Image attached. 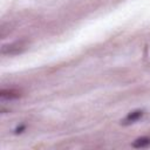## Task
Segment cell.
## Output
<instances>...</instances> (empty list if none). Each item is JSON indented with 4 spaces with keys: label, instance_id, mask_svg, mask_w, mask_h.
I'll return each mask as SVG.
<instances>
[{
    "label": "cell",
    "instance_id": "1",
    "mask_svg": "<svg viewBox=\"0 0 150 150\" xmlns=\"http://www.w3.org/2000/svg\"><path fill=\"white\" fill-rule=\"evenodd\" d=\"M143 115H144V111H143V110H134V111L129 112V114L125 116V118L122 121V124H123V125H129V124H131V123H135V122L138 121Z\"/></svg>",
    "mask_w": 150,
    "mask_h": 150
},
{
    "label": "cell",
    "instance_id": "4",
    "mask_svg": "<svg viewBox=\"0 0 150 150\" xmlns=\"http://www.w3.org/2000/svg\"><path fill=\"white\" fill-rule=\"evenodd\" d=\"M25 128H26L25 125H20V127H18V128L15 129L14 132H15V134H20V132H22V130H25Z\"/></svg>",
    "mask_w": 150,
    "mask_h": 150
},
{
    "label": "cell",
    "instance_id": "2",
    "mask_svg": "<svg viewBox=\"0 0 150 150\" xmlns=\"http://www.w3.org/2000/svg\"><path fill=\"white\" fill-rule=\"evenodd\" d=\"M0 97H1V100H15V98L20 97V94L16 91H13V90H1Z\"/></svg>",
    "mask_w": 150,
    "mask_h": 150
},
{
    "label": "cell",
    "instance_id": "3",
    "mask_svg": "<svg viewBox=\"0 0 150 150\" xmlns=\"http://www.w3.org/2000/svg\"><path fill=\"white\" fill-rule=\"evenodd\" d=\"M149 144H150V138H149V137H139V138L135 139V141L131 143V145H132L134 148H145V146H148Z\"/></svg>",
    "mask_w": 150,
    "mask_h": 150
}]
</instances>
